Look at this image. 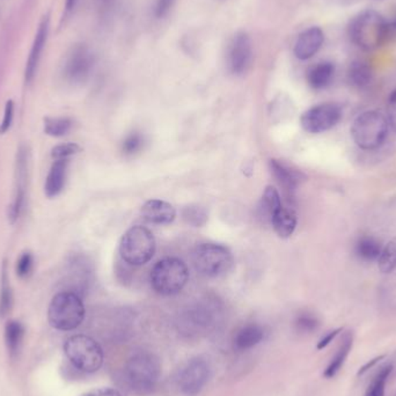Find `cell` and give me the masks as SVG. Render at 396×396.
<instances>
[{"label":"cell","instance_id":"1","mask_svg":"<svg viewBox=\"0 0 396 396\" xmlns=\"http://www.w3.org/2000/svg\"><path fill=\"white\" fill-rule=\"evenodd\" d=\"M347 33L351 42L364 51H374L388 43L387 19L372 8L356 14L349 23Z\"/></svg>","mask_w":396,"mask_h":396},{"label":"cell","instance_id":"2","mask_svg":"<svg viewBox=\"0 0 396 396\" xmlns=\"http://www.w3.org/2000/svg\"><path fill=\"white\" fill-rule=\"evenodd\" d=\"M161 374L158 358L149 352L133 354L124 367V378L131 390L140 395H147L156 388Z\"/></svg>","mask_w":396,"mask_h":396},{"label":"cell","instance_id":"3","mask_svg":"<svg viewBox=\"0 0 396 396\" xmlns=\"http://www.w3.org/2000/svg\"><path fill=\"white\" fill-rule=\"evenodd\" d=\"M85 318L82 297L71 291L57 293L48 309V320L52 328L70 331L78 328Z\"/></svg>","mask_w":396,"mask_h":396},{"label":"cell","instance_id":"4","mask_svg":"<svg viewBox=\"0 0 396 396\" xmlns=\"http://www.w3.org/2000/svg\"><path fill=\"white\" fill-rule=\"evenodd\" d=\"M387 116L378 111H365L351 125V137L359 149L373 151L379 149L388 135Z\"/></svg>","mask_w":396,"mask_h":396},{"label":"cell","instance_id":"5","mask_svg":"<svg viewBox=\"0 0 396 396\" xmlns=\"http://www.w3.org/2000/svg\"><path fill=\"white\" fill-rule=\"evenodd\" d=\"M189 280V270L183 261L168 257L159 261L151 271V285L163 296H174Z\"/></svg>","mask_w":396,"mask_h":396},{"label":"cell","instance_id":"6","mask_svg":"<svg viewBox=\"0 0 396 396\" xmlns=\"http://www.w3.org/2000/svg\"><path fill=\"white\" fill-rule=\"evenodd\" d=\"M156 253V239L144 226L129 228L120 240V254L124 262L133 266L147 264Z\"/></svg>","mask_w":396,"mask_h":396},{"label":"cell","instance_id":"7","mask_svg":"<svg viewBox=\"0 0 396 396\" xmlns=\"http://www.w3.org/2000/svg\"><path fill=\"white\" fill-rule=\"evenodd\" d=\"M196 271L216 278L228 273L233 266V255L228 247L218 244H201L192 253Z\"/></svg>","mask_w":396,"mask_h":396},{"label":"cell","instance_id":"8","mask_svg":"<svg viewBox=\"0 0 396 396\" xmlns=\"http://www.w3.org/2000/svg\"><path fill=\"white\" fill-rule=\"evenodd\" d=\"M66 357L78 370L93 373L102 366L104 351L98 342L86 336L75 335L68 338L64 345Z\"/></svg>","mask_w":396,"mask_h":396},{"label":"cell","instance_id":"9","mask_svg":"<svg viewBox=\"0 0 396 396\" xmlns=\"http://www.w3.org/2000/svg\"><path fill=\"white\" fill-rule=\"evenodd\" d=\"M342 108L338 104L327 102L306 111L300 118L304 130L309 133H322L330 130L341 120Z\"/></svg>","mask_w":396,"mask_h":396},{"label":"cell","instance_id":"10","mask_svg":"<svg viewBox=\"0 0 396 396\" xmlns=\"http://www.w3.org/2000/svg\"><path fill=\"white\" fill-rule=\"evenodd\" d=\"M253 42L246 32L235 34L228 50V68L232 75L246 73L253 63Z\"/></svg>","mask_w":396,"mask_h":396},{"label":"cell","instance_id":"11","mask_svg":"<svg viewBox=\"0 0 396 396\" xmlns=\"http://www.w3.org/2000/svg\"><path fill=\"white\" fill-rule=\"evenodd\" d=\"M210 378L209 363L202 358H194L185 364L180 372L179 387L187 396H195L204 388Z\"/></svg>","mask_w":396,"mask_h":396},{"label":"cell","instance_id":"12","mask_svg":"<svg viewBox=\"0 0 396 396\" xmlns=\"http://www.w3.org/2000/svg\"><path fill=\"white\" fill-rule=\"evenodd\" d=\"M95 56L88 47L77 46L66 59L64 73L71 82H82L91 75L94 68Z\"/></svg>","mask_w":396,"mask_h":396},{"label":"cell","instance_id":"13","mask_svg":"<svg viewBox=\"0 0 396 396\" xmlns=\"http://www.w3.org/2000/svg\"><path fill=\"white\" fill-rule=\"evenodd\" d=\"M325 43V33L318 26L309 27L298 36L293 54L299 61H309L313 58Z\"/></svg>","mask_w":396,"mask_h":396},{"label":"cell","instance_id":"14","mask_svg":"<svg viewBox=\"0 0 396 396\" xmlns=\"http://www.w3.org/2000/svg\"><path fill=\"white\" fill-rule=\"evenodd\" d=\"M49 30L50 20L49 18L47 17L43 19L42 23L39 25L35 39H34L33 46L30 49V57L27 61L26 71H25V78H26L27 82H32L35 77L39 59H41L43 49H44L47 39H48V35H49Z\"/></svg>","mask_w":396,"mask_h":396},{"label":"cell","instance_id":"15","mask_svg":"<svg viewBox=\"0 0 396 396\" xmlns=\"http://www.w3.org/2000/svg\"><path fill=\"white\" fill-rule=\"evenodd\" d=\"M142 215L151 224L167 225L175 219L176 210L168 202L149 199L142 206Z\"/></svg>","mask_w":396,"mask_h":396},{"label":"cell","instance_id":"16","mask_svg":"<svg viewBox=\"0 0 396 396\" xmlns=\"http://www.w3.org/2000/svg\"><path fill=\"white\" fill-rule=\"evenodd\" d=\"M68 160H55L50 167L44 183V194L47 197L54 198L58 196L64 189L68 173Z\"/></svg>","mask_w":396,"mask_h":396},{"label":"cell","instance_id":"17","mask_svg":"<svg viewBox=\"0 0 396 396\" xmlns=\"http://www.w3.org/2000/svg\"><path fill=\"white\" fill-rule=\"evenodd\" d=\"M336 66L329 61L316 63L307 72V82L313 89L320 91L328 87L334 79Z\"/></svg>","mask_w":396,"mask_h":396},{"label":"cell","instance_id":"18","mask_svg":"<svg viewBox=\"0 0 396 396\" xmlns=\"http://www.w3.org/2000/svg\"><path fill=\"white\" fill-rule=\"evenodd\" d=\"M264 329L261 326L250 323L237 331L233 340V347L237 351L253 349L264 341Z\"/></svg>","mask_w":396,"mask_h":396},{"label":"cell","instance_id":"19","mask_svg":"<svg viewBox=\"0 0 396 396\" xmlns=\"http://www.w3.org/2000/svg\"><path fill=\"white\" fill-rule=\"evenodd\" d=\"M19 163H18V185L14 195L13 202L8 209V219L11 224H14L19 219L20 214L23 210V199H25V188H26V158L23 153L19 156Z\"/></svg>","mask_w":396,"mask_h":396},{"label":"cell","instance_id":"20","mask_svg":"<svg viewBox=\"0 0 396 396\" xmlns=\"http://www.w3.org/2000/svg\"><path fill=\"white\" fill-rule=\"evenodd\" d=\"M91 270L88 269V264L84 259L75 257L68 266V282L73 286L71 292L77 293L82 297V293L87 287L88 277Z\"/></svg>","mask_w":396,"mask_h":396},{"label":"cell","instance_id":"21","mask_svg":"<svg viewBox=\"0 0 396 396\" xmlns=\"http://www.w3.org/2000/svg\"><path fill=\"white\" fill-rule=\"evenodd\" d=\"M269 166L271 174L275 176V179L282 185L284 190L290 195L293 194L300 182V174L276 159L270 160Z\"/></svg>","mask_w":396,"mask_h":396},{"label":"cell","instance_id":"22","mask_svg":"<svg viewBox=\"0 0 396 396\" xmlns=\"http://www.w3.org/2000/svg\"><path fill=\"white\" fill-rule=\"evenodd\" d=\"M273 224V230L277 235L283 239H287L291 237L297 228V215L291 208H282L273 215V219L270 221Z\"/></svg>","mask_w":396,"mask_h":396},{"label":"cell","instance_id":"23","mask_svg":"<svg viewBox=\"0 0 396 396\" xmlns=\"http://www.w3.org/2000/svg\"><path fill=\"white\" fill-rule=\"evenodd\" d=\"M352 345H354V335H352L351 331H347L343 335L342 343L338 347L336 354H335L334 357L331 358L330 363H329L328 366L325 370V373H323L325 378L331 379V378H334L341 371L345 361H347V356L350 354Z\"/></svg>","mask_w":396,"mask_h":396},{"label":"cell","instance_id":"24","mask_svg":"<svg viewBox=\"0 0 396 396\" xmlns=\"http://www.w3.org/2000/svg\"><path fill=\"white\" fill-rule=\"evenodd\" d=\"M347 80L354 87H367L373 80V70L369 63L354 61L347 70Z\"/></svg>","mask_w":396,"mask_h":396},{"label":"cell","instance_id":"25","mask_svg":"<svg viewBox=\"0 0 396 396\" xmlns=\"http://www.w3.org/2000/svg\"><path fill=\"white\" fill-rule=\"evenodd\" d=\"M282 206V199H280V194H278L276 189L271 187V185L266 187L264 196H262V199H261L260 205H259V211H260L261 217L264 218L266 221H271L273 215Z\"/></svg>","mask_w":396,"mask_h":396},{"label":"cell","instance_id":"26","mask_svg":"<svg viewBox=\"0 0 396 396\" xmlns=\"http://www.w3.org/2000/svg\"><path fill=\"white\" fill-rule=\"evenodd\" d=\"M25 328L19 321H8L5 326V342L11 358H16L23 345Z\"/></svg>","mask_w":396,"mask_h":396},{"label":"cell","instance_id":"27","mask_svg":"<svg viewBox=\"0 0 396 396\" xmlns=\"http://www.w3.org/2000/svg\"><path fill=\"white\" fill-rule=\"evenodd\" d=\"M393 365L386 364L378 371L373 379L371 380L370 385L367 386L366 392L364 396H385L387 381L390 379V374L393 372Z\"/></svg>","mask_w":396,"mask_h":396},{"label":"cell","instance_id":"28","mask_svg":"<svg viewBox=\"0 0 396 396\" xmlns=\"http://www.w3.org/2000/svg\"><path fill=\"white\" fill-rule=\"evenodd\" d=\"M381 250H383V246L373 237H363L358 241L357 246H356V253L358 256L367 262L378 261Z\"/></svg>","mask_w":396,"mask_h":396},{"label":"cell","instance_id":"29","mask_svg":"<svg viewBox=\"0 0 396 396\" xmlns=\"http://www.w3.org/2000/svg\"><path fill=\"white\" fill-rule=\"evenodd\" d=\"M72 120L68 117H46L44 132L50 137H63L71 130Z\"/></svg>","mask_w":396,"mask_h":396},{"label":"cell","instance_id":"30","mask_svg":"<svg viewBox=\"0 0 396 396\" xmlns=\"http://www.w3.org/2000/svg\"><path fill=\"white\" fill-rule=\"evenodd\" d=\"M13 304V295L11 290L10 280L7 276L6 264L4 262L3 273H1V286H0V318H5Z\"/></svg>","mask_w":396,"mask_h":396},{"label":"cell","instance_id":"31","mask_svg":"<svg viewBox=\"0 0 396 396\" xmlns=\"http://www.w3.org/2000/svg\"><path fill=\"white\" fill-rule=\"evenodd\" d=\"M378 266L380 271L383 273H393L396 269V237L383 247L378 259Z\"/></svg>","mask_w":396,"mask_h":396},{"label":"cell","instance_id":"32","mask_svg":"<svg viewBox=\"0 0 396 396\" xmlns=\"http://www.w3.org/2000/svg\"><path fill=\"white\" fill-rule=\"evenodd\" d=\"M182 217L185 219V223H188L195 228H201L208 221V212L204 208L198 206V205H189L187 208L183 209Z\"/></svg>","mask_w":396,"mask_h":396},{"label":"cell","instance_id":"33","mask_svg":"<svg viewBox=\"0 0 396 396\" xmlns=\"http://www.w3.org/2000/svg\"><path fill=\"white\" fill-rule=\"evenodd\" d=\"M82 151V147L78 144L68 143L57 145L51 149V158L54 160H68V158L75 156Z\"/></svg>","mask_w":396,"mask_h":396},{"label":"cell","instance_id":"34","mask_svg":"<svg viewBox=\"0 0 396 396\" xmlns=\"http://www.w3.org/2000/svg\"><path fill=\"white\" fill-rule=\"evenodd\" d=\"M318 325L320 323H318V318L311 313H302L296 320L297 329L304 334H309V333L316 330Z\"/></svg>","mask_w":396,"mask_h":396},{"label":"cell","instance_id":"35","mask_svg":"<svg viewBox=\"0 0 396 396\" xmlns=\"http://www.w3.org/2000/svg\"><path fill=\"white\" fill-rule=\"evenodd\" d=\"M33 266L34 257L32 253H30V252L23 253V255L19 257L17 266H16V271H17L18 276H19L20 278H26V277L30 276L32 270H33Z\"/></svg>","mask_w":396,"mask_h":396},{"label":"cell","instance_id":"36","mask_svg":"<svg viewBox=\"0 0 396 396\" xmlns=\"http://www.w3.org/2000/svg\"><path fill=\"white\" fill-rule=\"evenodd\" d=\"M175 3L176 0H154L153 17L158 20L165 19L171 13Z\"/></svg>","mask_w":396,"mask_h":396},{"label":"cell","instance_id":"37","mask_svg":"<svg viewBox=\"0 0 396 396\" xmlns=\"http://www.w3.org/2000/svg\"><path fill=\"white\" fill-rule=\"evenodd\" d=\"M143 137L140 133H131L123 142V152L125 154H135L143 147Z\"/></svg>","mask_w":396,"mask_h":396},{"label":"cell","instance_id":"38","mask_svg":"<svg viewBox=\"0 0 396 396\" xmlns=\"http://www.w3.org/2000/svg\"><path fill=\"white\" fill-rule=\"evenodd\" d=\"M14 117V102L8 100L5 104V111H4L3 122L0 124V135H5L7 131L10 130L13 123Z\"/></svg>","mask_w":396,"mask_h":396},{"label":"cell","instance_id":"39","mask_svg":"<svg viewBox=\"0 0 396 396\" xmlns=\"http://www.w3.org/2000/svg\"><path fill=\"white\" fill-rule=\"evenodd\" d=\"M387 120L390 127L396 132V88L390 93L387 101Z\"/></svg>","mask_w":396,"mask_h":396},{"label":"cell","instance_id":"40","mask_svg":"<svg viewBox=\"0 0 396 396\" xmlns=\"http://www.w3.org/2000/svg\"><path fill=\"white\" fill-rule=\"evenodd\" d=\"M342 331H343V328H336L334 329V330L327 333V334L318 341L316 349H318V350H323L325 347L330 345L331 342L334 341L335 338H338V335L341 334Z\"/></svg>","mask_w":396,"mask_h":396},{"label":"cell","instance_id":"41","mask_svg":"<svg viewBox=\"0 0 396 396\" xmlns=\"http://www.w3.org/2000/svg\"><path fill=\"white\" fill-rule=\"evenodd\" d=\"M385 358V354H381V356H378V357H374L373 359L367 361V363L364 364L363 366L358 370L357 376H363V374L366 373L369 371L372 370L380 361H383Z\"/></svg>","mask_w":396,"mask_h":396},{"label":"cell","instance_id":"42","mask_svg":"<svg viewBox=\"0 0 396 396\" xmlns=\"http://www.w3.org/2000/svg\"><path fill=\"white\" fill-rule=\"evenodd\" d=\"M387 36H388V43L396 39V14H394L390 19H387Z\"/></svg>","mask_w":396,"mask_h":396},{"label":"cell","instance_id":"43","mask_svg":"<svg viewBox=\"0 0 396 396\" xmlns=\"http://www.w3.org/2000/svg\"><path fill=\"white\" fill-rule=\"evenodd\" d=\"M85 396H122L116 390L113 388H102V390H97L94 392L88 393Z\"/></svg>","mask_w":396,"mask_h":396},{"label":"cell","instance_id":"44","mask_svg":"<svg viewBox=\"0 0 396 396\" xmlns=\"http://www.w3.org/2000/svg\"><path fill=\"white\" fill-rule=\"evenodd\" d=\"M78 0H66V12H71L75 8V4Z\"/></svg>","mask_w":396,"mask_h":396},{"label":"cell","instance_id":"45","mask_svg":"<svg viewBox=\"0 0 396 396\" xmlns=\"http://www.w3.org/2000/svg\"><path fill=\"white\" fill-rule=\"evenodd\" d=\"M102 1H104V3H106V4H109V3H111V1H113V0H102Z\"/></svg>","mask_w":396,"mask_h":396}]
</instances>
